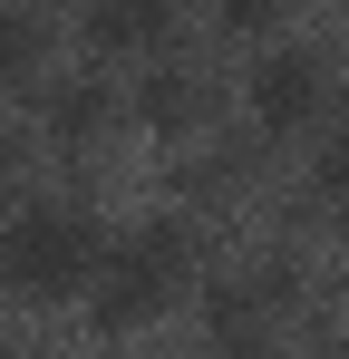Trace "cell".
I'll return each instance as SVG.
<instances>
[{
    "label": "cell",
    "mask_w": 349,
    "mask_h": 359,
    "mask_svg": "<svg viewBox=\"0 0 349 359\" xmlns=\"http://www.w3.org/2000/svg\"><path fill=\"white\" fill-rule=\"evenodd\" d=\"M184 272H194V233H184L174 214H156V224H136L126 243L97 252V272H88V282H97L88 320H97V330H146V320L184 292Z\"/></svg>",
    "instance_id": "6da1fadb"
},
{
    "label": "cell",
    "mask_w": 349,
    "mask_h": 359,
    "mask_svg": "<svg viewBox=\"0 0 349 359\" xmlns=\"http://www.w3.org/2000/svg\"><path fill=\"white\" fill-rule=\"evenodd\" d=\"M97 252H107V243H97V224H88L78 204H29V214L0 224V292L68 301V292H88Z\"/></svg>",
    "instance_id": "7a4b0ae2"
},
{
    "label": "cell",
    "mask_w": 349,
    "mask_h": 359,
    "mask_svg": "<svg viewBox=\"0 0 349 359\" xmlns=\"http://www.w3.org/2000/svg\"><path fill=\"white\" fill-rule=\"evenodd\" d=\"M320 97H330V68L310 59V49H272V59L242 78V107L262 136H310L320 126Z\"/></svg>",
    "instance_id": "3957f363"
},
{
    "label": "cell",
    "mask_w": 349,
    "mask_h": 359,
    "mask_svg": "<svg viewBox=\"0 0 349 359\" xmlns=\"http://www.w3.org/2000/svg\"><path fill=\"white\" fill-rule=\"evenodd\" d=\"M78 29H88L97 59H156L174 39V0H88Z\"/></svg>",
    "instance_id": "277c9868"
},
{
    "label": "cell",
    "mask_w": 349,
    "mask_h": 359,
    "mask_svg": "<svg viewBox=\"0 0 349 359\" xmlns=\"http://www.w3.org/2000/svg\"><path fill=\"white\" fill-rule=\"evenodd\" d=\"M107 126H116L107 78H58V88H49V136H58V146H97Z\"/></svg>",
    "instance_id": "5b68a950"
},
{
    "label": "cell",
    "mask_w": 349,
    "mask_h": 359,
    "mask_svg": "<svg viewBox=\"0 0 349 359\" xmlns=\"http://www.w3.org/2000/svg\"><path fill=\"white\" fill-rule=\"evenodd\" d=\"M39 68H49V10L10 0L0 10V88H39Z\"/></svg>",
    "instance_id": "8992f818"
},
{
    "label": "cell",
    "mask_w": 349,
    "mask_h": 359,
    "mask_svg": "<svg viewBox=\"0 0 349 359\" xmlns=\"http://www.w3.org/2000/svg\"><path fill=\"white\" fill-rule=\"evenodd\" d=\"M136 117L156 126V136H194V117H204V88L174 68V78H146V97H136Z\"/></svg>",
    "instance_id": "52a82bcc"
},
{
    "label": "cell",
    "mask_w": 349,
    "mask_h": 359,
    "mask_svg": "<svg viewBox=\"0 0 349 359\" xmlns=\"http://www.w3.org/2000/svg\"><path fill=\"white\" fill-rule=\"evenodd\" d=\"M310 184H320V204H349V117L330 126V146H320V165H310Z\"/></svg>",
    "instance_id": "ba28073f"
},
{
    "label": "cell",
    "mask_w": 349,
    "mask_h": 359,
    "mask_svg": "<svg viewBox=\"0 0 349 359\" xmlns=\"http://www.w3.org/2000/svg\"><path fill=\"white\" fill-rule=\"evenodd\" d=\"M282 10H291V0H214V20H224V29H242V39H252V29H272Z\"/></svg>",
    "instance_id": "9c48e42d"
},
{
    "label": "cell",
    "mask_w": 349,
    "mask_h": 359,
    "mask_svg": "<svg viewBox=\"0 0 349 359\" xmlns=\"http://www.w3.org/2000/svg\"><path fill=\"white\" fill-rule=\"evenodd\" d=\"M330 359H349V340H340V350H330Z\"/></svg>",
    "instance_id": "30bf717a"
}]
</instances>
